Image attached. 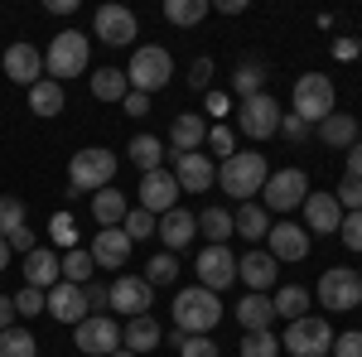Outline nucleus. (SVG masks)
<instances>
[{
  "mask_svg": "<svg viewBox=\"0 0 362 357\" xmlns=\"http://www.w3.org/2000/svg\"><path fill=\"white\" fill-rule=\"evenodd\" d=\"M126 155H131V165H136L140 174H155L160 160H165V140L160 136H136L131 145H126Z\"/></svg>",
  "mask_w": 362,
  "mask_h": 357,
  "instance_id": "nucleus-32",
  "label": "nucleus"
},
{
  "mask_svg": "<svg viewBox=\"0 0 362 357\" xmlns=\"http://www.w3.org/2000/svg\"><path fill=\"white\" fill-rule=\"evenodd\" d=\"M237 275L251 285V295H266L280 275V261L271 251H247V256H237Z\"/></svg>",
  "mask_w": 362,
  "mask_h": 357,
  "instance_id": "nucleus-21",
  "label": "nucleus"
},
{
  "mask_svg": "<svg viewBox=\"0 0 362 357\" xmlns=\"http://www.w3.org/2000/svg\"><path fill=\"white\" fill-rule=\"evenodd\" d=\"M232 92H237V102H247V97H256V92H266V68H261L256 58L242 63L237 78H232Z\"/></svg>",
  "mask_w": 362,
  "mask_h": 357,
  "instance_id": "nucleus-37",
  "label": "nucleus"
},
{
  "mask_svg": "<svg viewBox=\"0 0 362 357\" xmlns=\"http://www.w3.org/2000/svg\"><path fill=\"white\" fill-rule=\"evenodd\" d=\"M179 357H223V353H218V343H213L208 333H184V343H179Z\"/></svg>",
  "mask_w": 362,
  "mask_h": 357,
  "instance_id": "nucleus-44",
  "label": "nucleus"
},
{
  "mask_svg": "<svg viewBox=\"0 0 362 357\" xmlns=\"http://www.w3.org/2000/svg\"><path fill=\"white\" fill-rule=\"evenodd\" d=\"M198 232L208 237V247H227V237H232L237 227H232V213H227V208H203V213H198Z\"/></svg>",
  "mask_w": 362,
  "mask_h": 357,
  "instance_id": "nucleus-35",
  "label": "nucleus"
},
{
  "mask_svg": "<svg viewBox=\"0 0 362 357\" xmlns=\"http://www.w3.org/2000/svg\"><path fill=\"white\" fill-rule=\"evenodd\" d=\"M280 136H285V140H305L309 126L300 121V116H280Z\"/></svg>",
  "mask_w": 362,
  "mask_h": 357,
  "instance_id": "nucleus-52",
  "label": "nucleus"
},
{
  "mask_svg": "<svg viewBox=\"0 0 362 357\" xmlns=\"http://www.w3.org/2000/svg\"><path fill=\"white\" fill-rule=\"evenodd\" d=\"M49 314H54L58 324H83L87 314H92V304H87V290L83 285H68V280H58L54 290H49Z\"/></svg>",
  "mask_w": 362,
  "mask_h": 357,
  "instance_id": "nucleus-18",
  "label": "nucleus"
},
{
  "mask_svg": "<svg viewBox=\"0 0 362 357\" xmlns=\"http://www.w3.org/2000/svg\"><path fill=\"white\" fill-rule=\"evenodd\" d=\"M5 266H10V242L0 237V271H5Z\"/></svg>",
  "mask_w": 362,
  "mask_h": 357,
  "instance_id": "nucleus-59",
  "label": "nucleus"
},
{
  "mask_svg": "<svg viewBox=\"0 0 362 357\" xmlns=\"http://www.w3.org/2000/svg\"><path fill=\"white\" fill-rule=\"evenodd\" d=\"M208 145H213V150H218V155H237V140H232V131H227V126H213V131H208Z\"/></svg>",
  "mask_w": 362,
  "mask_h": 357,
  "instance_id": "nucleus-49",
  "label": "nucleus"
},
{
  "mask_svg": "<svg viewBox=\"0 0 362 357\" xmlns=\"http://www.w3.org/2000/svg\"><path fill=\"white\" fill-rule=\"evenodd\" d=\"M266 179H271V169H266V155H256V150H237V155H227L223 169H218L223 193H232L237 203H251V193L266 189Z\"/></svg>",
  "mask_w": 362,
  "mask_h": 357,
  "instance_id": "nucleus-1",
  "label": "nucleus"
},
{
  "mask_svg": "<svg viewBox=\"0 0 362 357\" xmlns=\"http://www.w3.org/2000/svg\"><path fill=\"white\" fill-rule=\"evenodd\" d=\"M319 304L324 309H334V314H348V309H358L362 304V275L348 271V266H334V271L319 275Z\"/></svg>",
  "mask_w": 362,
  "mask_h": 357,
  "instance_id": "nucleus-8",
  "label": "nucleus"
},
{
  "mask_svg": "<svg viewBox=\"0 0 362 357\" xmlns=\"http://www.w3.org/2000/svg\"><path fill=\"white\" fill-rule=\"evenodd\" d=\"M29 111H34L39 121L58 116V111H63V83H54V78L34 83V87H29Z\"/></svg>",
  "mask_w": 362,
  "mask_h": 357,
  "instance_id": "nucleus-30",
  "label": "nucleus"
},
{
  "mask_svg": "<svg viewBox=\"0 0 362 357\" xmlns=\"http://www.w3.org/2000/svg\"><path fill=\"white\" fill-rule=\"evenodd\" d=\"M126 213H131V203H126V193H121V189L107 184L102 193H92V218L102 222V227H121Z\"/></svg>",
  "mask_w": 362,
  "mask_h": 357,
  "instance_id": "nucleus-28",
  "label": "nucleus"
},
{
  "mask_svg": "<svg viewBox=\"0 0 362 357\" xmlns=\"http://www.w3.org/2000/svg\"><path fill=\"white\" fill-rule=\"evenodd\" d=\"M121 232H126L131 242H145V237H155V218H150L145 208H131L126 222H121Z\"/></svg>",
  "mask_w": 362,
  "mask_h": 357,
  "instance_id": "nucleus-43",
  "label": "nucleus"
},
{
  "mask_svg": "<svg viewBox=\"0 0 362 357\" xmlns=\"http://www.w3.org/2000/svg\"><path fill=\"white\" fill-rule=\"evenodd\" d=\"M5 242H10V251H25V256H29V251H34V247H39V242H34V232H29V227H15V232H10V237H5Z\"/></svg>",
  "mask_w": 362,
  "mask_h": 357,
  "instance_id": "nucleus-51",
  "label": "nucleus"
},
{
  "mask_svg": "<svg viewBox=\"0 0 362 357\" xmlns=\"http://www.w3.org/2000/svg\"><path fill=\"white\" fill-rule=\"evenodd\" d=\"M169 78H174V58H169V49H160V44L136 49L131 63H126V83H131V92H145V97L165 92Z\"/></svg>",
  "mask_w": 362,
  "mask_h": 357,
  "instance_id": "nucleus-3",
  "label": "nucleus"
},
{
  "mask_svg": "<svg viewBox=\"0 0 362 357\" xmlns=\"http://www.w3.org/2000/svg\"><path fill=\"white\" fill-rule=\"evenodd\" d=\"M107 295H112V309L126 314V319L150 314V304H155V290L145 285V275H121L116 285H107Z\"/></svg>",
  "mask_w": 362,
  "mask_h": 357,
  "instance_id": "nucleus-12",
  "label": "nucleus"
},
{
  "mask_svg": "<svg viewBox=\"0 0 362 357\" xmlns=\"http://www.w3.org/2000/svg\"><path fill=\"white\" fill-rule=\"evenodd\" d=\"M232 227H237V237H247V242H261V237L271 232V213H266L261 203H242V208L232 213Z\"/></svg>",
  "mask_w": 362,
  "mask_h": 357,
  "instance_id": "nucleus-29",
  "label": "nucleus"
},
{
  "mask_svg": "<svg viewBox=\"0 0 362 357\" xmlns=\"http://www.w3.org/2000/svg\"><path fill=\"white\" fill-rule=\"evenodd\" d=\"M338 208H343V213H362V179H348V174H343V184H338Z\"/></svg>",
  "mask_w": 362,
  "mask_h": 357,
  "instance_id": "nucleus-46",
  "label": "nucleus"
},
{
  "mask_svg": "<svg viewBox=\"0 0 362 357\" xmlns=\"http://www.w3.org/2000/svg\"><path fill=\"white\" fill-rule=\"evenodd\" d=\"M0 357H39V338L29 329H5L0 333Z\"/></svg>",
  "mask_w": 362,
  "mask_h": 357,
  "instance_id": "nucleus-39",
  "label": "nucleus"
},
{
  "mask_svg": "<svg viewBox=\"0 0 362 357\" xmlns=\"http://www.w3.org/2000/svg\"><path fill=\"white\" fill-rule=\"evenodd\" d=\"M319 140L329 145V150H353L358 145V116H348V111H334V116H324L319 121Z\"/></svg>",
  "mask_w": 362,
  "mask_h": 357,
  "instance_id": "nucleus-26",
  "label": "nucleus"
},
{
  "mask_svg": "<svg viewBox=\"0 0 362 357\" xmlns=\"http://www.w3.org/2000/svg\"><path fill=\"white\" fill-rule=\"evenodd\" d=\"M295 116L300 121H324V116H334V83L324 78V73H305V78H295Z\"/></svg>",
  "mask_w": 362,
  "mask_h": 357,
  "instance_id": "nucleus-9",
  "label": "nucleus"
},
{
  "mask_svg": "<svg viewBox=\"0 0 362 357\" xmlns=\"http://www.w3.org/2000/svg\"><path fill=\"white\" fill-rule=\"evenodd\" d=\"M203 140H208V121H203L198 111L174 116V126H169V145H174V155H194Z\"/></svg>",
  "mask_w": 362,
  "mask_h": 357,
  "instance_id": "nucleus-25",
  "label": "nucleus"
},
{
  "mask_svg": "<svg viewBox=\"0 0 362 357\" xmlns=\"http://www.w3.org/2000/svg\"><path fill=\"white\" fill-rule=\"evenodd\" d=\"M213 10H223V15H242V10H247V0H218Z\"/></svg>",
  "mask_w": 362,
  "mask_h": 357,
  "instance_id": "nucleus-57",
  "label": "nucleus"
},
{
  "mask_svg": "<svg viewBox=\"0 0 362 357\" xmlns=\"http://www.w3.org/2000/svg\"><path fill=\"white\" fill-rule=\"evenodd\" d=\"M194 232H198V218L189 213V208H169L165 218L155 222V237L165 242V251L189 247V242H194Z\"/></svg>",
  "mask_w": 362,
  "mask_h": 357,
  "instance_id": "nucleus-23",
  "label": "nucleus"
},
{
  "mask_svg": "<svg viewBox=\"0 0 362 357\" xmlns=\"http://www.w3.org/2000/svg\"><path fill=\"white\" fill-rule=\"evenodd\" d=\"M54 242H63V247L78 242V232H73V218H68V213H58V218H54Z\"/></svg>",
  "mask_w": 362,
  "mask_h": 357,
  "instance_id": "nucleus-50",
  "label": "nucleus"
},
{
  "mask_svg": "<svg viewBox=\"0 0 362 357\" xmlns=\"http://www.w3.org/2000/svg\"><path fill=\"white\" fill-rule=\"evenodd\" d=\"M348 179H362V140L348 150Z\"/></svg>",
  "mask_w": 362,
  "mask_h": 357,
  "instance_id": "nucleus-56",
  "label": "nucleus"
},
{
  "mask_svg": "<svg viewBox=\"0 0 362 357\" xmlns=\"http://www.w3.org/2000/svg\"><path fill=\"white\" fill-rule=\"evenodd\" d=\"M280 348H285L290 357H329L334 353V329H329V319L305 314V319H295V324L285 329Z\"/></svg>",
  "mask_w": 362,
  "mask_h": 357,
  "instance_id": "nucleus-5",
  "label": "nucleus"
},
{
  "mask_svg": "<svg viewBox=\"0 0 362 357\" xmlns=\"http://www.w3.org/2000/svg\"><path fill=\"white\" fill-rule=\"evenodd\" d=\"M15 227H25V203L20 198H0V237H10Z\"/></svg>",
  "mask_w": 362,
  "mask_h": 357,
  "instance_id": "nucleus-45",
  "label": "nucleus"
},
{
  "mask_svg": "<svg viewBox=\"0 0 362 357\" xmlns=\"http://www.w3.org/2000/svg\"><path fill=\"white\" fill-rule=\"evenodd\" d=\"M73 348L87 357H112L121 348V324L112 314H87L83 324L73 329Z\"/></svg>",
  "mask_w": 362,
  "mask_h": 357,
  "instance_id": "nucleus-10",
  "label": "nucleus"
},
{
  "mask_svg": "<svg viewBox=\"0 0 362 357\" xmlns=\"http://www.w3.org/2000/svg\"><path fill=\"white\" fill-rule=\"evenodd\" d=\"M121 107H126V116H145V111H150V97H145V92H126Z\"/></svg>",
  "mask_w": 362,
  "mask_h": 357,
  "instance_id": "nucleus-54",
  "label": "nucleus"
},
{
  "mask_svg": "<svg viewBox=\"0 0 362 357\" xmlns=\"http://www.w3.org/2000/svg\"><path fill=\"white\" fill-rule=\"evenodd\" d=\"M329 357H362V329H348L334 338V353Z\"/></svg>",
  "mask_w": 362,
  "mask_h": 357,
  "instance_id": "nucleus-48",
  "label": "nucleus"
},
{
  "mask_svg": "<svg viewBox=\"0 0 362 357\" xmlns=\"http://www.w3.org/2000/svg\"><path fill=\"white\" fill-rule=\"evenodd\" d=\"M92 29H97V39L112 44V49L136 44V15H131L126 5H102V10L92 15Z\"/></svg>",
  "mask_w": 362,
  "mask_h": 357,
  "instance_id": "nucleus-14",
  "label": "nucleus"
},
{
  "mask_svg": "<svg viewBox=\"0 0 362 357\" xmlns=\"http://www.w3.org/2000/svg\"><path fill=\"white\" fill-rule=\"evenodd\" d=\"M271 309H276L280 319L295 324V319H305V314H309V290H305V285H285V290H276Z\"/></svg>",
  "mask_w": 362,
  "mask_h": 357,
  "instance_id": "nucleus-36",
  "label": "nucleus"
},
{
  "mask_svg": "<svg viewBox=\"0 0 362 357\" xmlns=\"http://www.w3.org/2000/svg\"><path fill=\"white\" fill-rule=\"evenodd\" d=\"M261 193H266V213H290L309 198V174L305 169H276Z\"/></svg>",
  "mask_w": 362,
  "mask_h": 357,
  "instance_id": "nucleus-11",
  "label": "nucleus"
},
{
  "mask_svg": "<svg viewBox=\"0 0 362 357\" xmlns=\"http://www.w3.org/2000/svg\"><path fill=\"white\" fill-rule=\"evenodd\" d=\"M266 237H271V256H276V261H305V256H309V242H314L300 222H276Z\"/></svg>",
  "mask_w": 362,
  "mask_h": 357,
  "instance_id": "nucleus-22",
  "label": "nucleus"
},
{
  "mask_svg": "<svg viewBox=\"0 0 362 357\" xmlns=\"http://www.w3.org/2000/svg\"><path fill=\"white\" fill-rule=\"evenodd\" d=\"M358 275H362V271H358Z\"/></svg>",
  "mask_w": 362,
  "mask_h": 357,
  "instance_id": "nucleus-61",
  "label": "nucleus"
},
{
  "mask_svg": "<svg viewBox=\"0 0 362 357\" xmlns=\"http://www.w3.org/2000/svg\"><path fill=\"white\" fill-rule=\"evenodd\" d=\"M87 58H92V39H87L83 29H58L54 44L44 49V73L54 83L78 78V73H87Z\"/></svg>",
  "mask_w": 362,
  "mask_h": 357,
  "instance_id": "nucleus-2",
  "label": "nucleus"
},
{
  "mask_svg": "<svg viewBox=\"0 0 362 357\" xmlns=\"http://www.w3.org/2000/svg\"><path fill=\"white\" fill-rule=\"evenodd\" d=\"M116 179V155L112 150H102V145H92V150H78L73 155V165H68V184L73 193H102L107 184Z\"/></svg>",
  "mask_w": 362,
  "mask_h": 357,
  "instance_id": "nucleus-6",
  "label": "nucleus"
},
{
  "mask_svg": "<svg viewBox=\"0 0 362 357\" xmlns=\"http://www.w3.org/2000/svg\"><path fill=\"white\" fill-rule=\"evenodd\" d=\"M237 131L247 140H271L280 131V102L271 92H256L247 102H237Z\"/></svg>",
  "mask_w": 362,
  "mask_h": 357,
  "instance_id": "nucleus-7",
  "label": "nucleus"
},
{
  "mask_svg": "<svg viewBox=\"0 0 362 357\" xmlns=\"http://www.w3.org/2000/svg\"><path fill=\"white\" fill-rule=\"evenodd\" d=\"M131 247H136V242H131L121 227H102V232L92 237V247H87V251H92L97 271H121V266L131 261Z\"/></svg>",
  "mask_w": 362,
  "mask_h": 357,
  "instance_id": "nucleus-17",
  "label": "nucleus"
},
{
  "mask_svg": "<svg viewBox=\"0 0 362 357\" xmlns=\"http://www.w3.org/2000/svg\"><path fill=\"white\" fill-rule=\"evenodd\" d=\"M44 309H49V295H44V290H34V285H25V290L15 295V314H20V319H39Z\"/></svg>",
  "mask_w": 362,
  "mask_h": 357,
  "instance_id": "nucleus-42",
  "label": "nucleus"
},
{
  "mask_svg": "<svg viewBox=\"0 0 362 357\" xmlns=\"http://www.w3.org/2000/svg\"><path fill=\"white\" fill-rule=\"evenodd\" d=\"M300 208H305V232L309 237H329V232L343 227V208H338L334 193H309Z\"/></svg>",
  "mask_w": 362,
  "mask_h": 357,
  "instance_id": "nucleus-19",
  "label": "nucleus"
},
{
  "mask_svg": "<svg viewBox=\"0 0 362 357\" xmlns=\"http://www.w3.org/2000/svg\"><path fill=\"white\" fill-rule=\"evenodd\" d=\"M5 329H15V300L10 295H0V333Z\"/></svg>",
  "mask_w": 362,
  "mask_h": 357,
  "instance_id": "nucleus-55",
  "label": "nucleus"
},
{
  "mask_svg": "<svg viewBox=\"0 0 362 357\" xmlns=\"http://www.w3.org/2000/svg\"><path fill=\"white\" fill-rule=\"evenodd\" d=\"M232 280H237V256H232L227 247H203L198 251V285H203V290L218 295V290H227Z\"/></svg>",
  "mask_w": 362,
  "mask_h": 357,
  "instance_id": "nucleus-15",
  "label": "nucleus"
},
{
  "mask_svg": "<svg viewBox=\"0 0 362 357\" xmlns=\"http://www.w3.org/2000/svg\"><path fill=\"white\" fill-rule=\"evenodd\" d=\"M5 78L20 83V87L44 83V54H39L34 44H10V49H5Z\"/></svg>",
  "mask_w": 362,
  "mask_h": 357,
  "instance_id": "nucleus-20",
  "label": "nucleus"
},
{
  "mask_svg": "<svg viewBox=\"0 0 362 357\" xmlns=\"http://www.w3.org/2000/svg\"><path fill=\"white\" fill-rule=\"evenodd\" d=\"M126 92H131L126 68H97V73H92V97H97V102H126Z\"/></svg>",
  "mask_w": 362,
  "mask_h": 357,
  "instance_id": "nucleus-31",
  "label": "nucleus"
},
{
  "mask_svg": "<svg viewBox=\"0 0 362 357\" xmlns=\"http://www.w3.org/2000/svg\"><path fill=\"white\" fill-rule=\"evenodd\" d=\"M112 357H136V353H131V348H116V353Z\"/></svg>",
  "mask_w": 362,
  "mask_h": 357,
  "instance_id": "nucleus-60",
  "label": "nucleus"
},
{
  "mask_svg": "<svg viewBox=\"0 0 362 357\" xmlns=\"http://www.w3.org/2000/svg\"><path fill=\"white\" fill-rule=\"evenodd\" d=\"M58 280H63V266H58V256L54 251H44V247H34L25 256V285H34V290H54Z\"/></svg>",
  "mask_w": 362,
  "mask_h": 357,
  "instance_id": "nucleus-24",
  "label": "nucleus"
},
{
  "mask_svg": "<svg viewBox=\"0 0 362 357\" xmlns=\"http://www.w3.org/2000/svg\"><path fill=\"white\" fill-rule=\"evenodd\" d=\"M140 208L150 218H165L169 208H179V184L169 169H155V174H140Z\"/></svg>",
  "mask_w": 362,
  "mask_h": 357,
  "instance_id": "nucleus-13",
  "label": "nucleus"
},
{
  "mask_svg": "<svg viewBox=\"0 0 362 357\" xmlns=\"http://www.w3.org/2000/svg\"><path fill=\"white\" fill-rule=\"evenodd\" d=\"M242 357H280V338L271 329L247 333V338H242Z\"/></svg>",
  "mask_w": 362,
  "mask_h": 357,
  "instance_id": "nucleus-41",
  "label": "nucleus"
},
{
  "mask_svg": "<svg viewBox=\"0 0 362 357\" xmlns=\"http://www.w3.org/2000/svg\"><path fill=\"white\" fill-rule=\"evenodd\" d=\"M189 83H194L198 92L213 83V58H194V78H189Z\"/></svg>",
  "mask_w": 362,
  "mask_h": 357,
  "instance_id": "nucleus-53",
  "label": "nucleus"
},
{
  "mask_svg": "<svg viewBox=\"0 0 362 357\" xmlns=\"http://www.w3.org/2000/svg\"><path fill=\"white\" fill-rule=\"evenodd\" d=\"M174 184L179 193H208L218 184V165L208 160V155H174Z\"/></svg>",
  "mask_w": 362,
  "mask_h": 357,
  "instance_id": "nucleus-16",
  "label": "nucleus"
},
{
  "mask_svg": "<svg viewBox=\"0 0 362 357\" xmlns=\"http://www.w3.org/2000/svg\"><path fill=\"white\" fill-rule=\"evenodd\" d=\"M218 319H223V304H218L213 290L189 285V290L174 295V324H179V333H213Z\"/></svg>",
  "mask_w": 362,
  "mask_h": 357,
  "instance_id": "nucleus-4",
  "label": "nucleus"
},
{
  "mask_svg": "<svg viewBox=\"0 0 362 357\" xmlns=\"http://www.w3.org/2000/svg\"><path fill=\"white\" fill-rule=\"evenodd\" d=\"M338 237H343V247H348V251H358V256H362V213H343Z\"/></svg>",
  "mask_w": 362,
  "mask_h": 357,
  "instance_id": "nucleus-47",
  "label": "nucleus"
},
{
  "mask_svg": "<svg viewBox=\"0 0 362 357\" xmlns=\"http://www.w3.org/2000/svg\"><path fill=\"white\" fill-rule=\"evenodd\" d=\"M49 10H54V15H73V10H78V0H49Z\"/></svg>",
  "mask_w": 362,
  "mask_h": 357,
  "instance_id": "nucleus-58",
  "label": "nucleus"
},
{
  "mask_svg": "<svg viewBox=\"0 0 362 357\" xmlns=\"http://www.w3.org/2000/svg\"><path fill=\"white\" fill-rule=\"evenodd\" d=\"M271 319H276V309H271V300H266V295H247V300L237 304V324H242L247 333L271 329Z\"/></svg>",
  "mask_w": 362,
  "mask_h": 357,
  "instance_id": "nucleus-33",
  "label": "nucleus"
},
{
  "mask_svg": "<svg viewBox=\"0 0 362 357\" xmlns=\"http://www.w3.org/2000/svg\"><path fill=\"white\" fill-rule=\"evenodd\" d=\"M174 275H179V261H174V251H160V256H150V266H145V285H150V290H160V285H174Z\"/></svg>",
  "mask_w": 362,
  "mask_h": 357,
  "instance_id": "nucleus-40",
  "label": "nucleus"
},
{
  "mask_svg": "<svg viewBox=\"0 0 362 357\" xmlns=\"http://www.w3.org/2000/svg\"><path fill=\"white\" fill-rule=\"evenodd\" d=\"M208 15H213V0H165V20H169V25H179V29L203 25Z\"/></svg>",
  "mask_w": 362,
  "mask_h": 357,
  "instance_id": "nucleus-34",
  "label": "nucleus"
},
{
  "mask_svg": "<svg viewBox=\"0 0 362 357\" xmlns=\"http://www.w3.org/2000/svg\"><path fill=\"white\" fill-rule=\"evenodd\" d=\"M58 266H63V280H68V285H87V280H92V271H97L92 251H83V247H73L63 261H58Z\"/></svg>",
  "mask_w": 362,
  "mask_h": 357,
  "instance_id": "nucleus-38",
  "label": "nucleus"
},
{
  "mask_svg": "<svg viewBox=\"0 0 362 357\" xmlns=\"http://www.w3.org/2000/svg\"><path fill=\"white\" fill-rule=\"evenodd\" d=\"M155 343H160V324L150 319V314H140V319H126V329H121V348H131V353H155Z\"/></svg>",
  "mask_w": 362,
  "mask_h": 357,
  "instance_id": "nucleus-27",
  "label": "nucleus"
}]
</instances>
